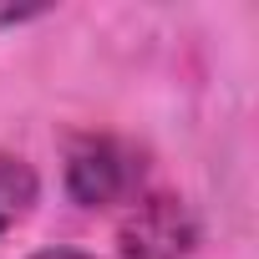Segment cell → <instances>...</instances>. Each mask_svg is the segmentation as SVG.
<instances>
[{
    "label": "cell",
    "mask_w": 259,
    "mask_h": 259,
    "mask_svg": "<svg viewBox=\"0 0 259 259\" xmlns=\"http://www.w3.org/2000/svg\"><path fill=\"white\" fill-rule=\"evenodd\" d=\"M138 178H143V163L138 153L117 143V138H76L66 148V193L71 203L81 208H107V203H122L138 193Z\"/></svg>",
    "instance_id": "1"
},
{
    "label": "cell",
    "mask_w": 259,
    "mask_h": 259,
    "mask_svg": "<svg viewBox=\"0 0 259 259\" xmlns=\"http://www.w3.org/2000/svg\"><path fill=\"white\" fill-rule=\"evenodd\" d=\"M188 249V224L183 208L168 198H153L138 208V219L127 224V254L133 259H178Z\"/></svg>",
    "instance_id": "2"
},
{
    "label": "cell",
    "mask_w": 259,
    "mask_h": 259,
    "mask_svg": "<svg viewBox=\"0 0 259 259\" xmlns=\"http://www.w3.org/2000/svg\"><path fill=\"white\" fill-rule=\"evenodd\" d=\"M41 193V178L26 158H11V153H0V239H6L36 203Z\"/></svg>",
    "instance_id": "3"
},
{
    "label": "cell",
    "mask_w": 259,
    "mask_h": 259,
    "mask_svg": "<svg viewBox=\"0 0 259 259\" xmlns=\"http://www.w3.org/2000/svg\"><path fill=\"white\" fill-rule=\"evenodd\" d=\"M46 6H16V0H0V31H11V26H26V21H41Z\"/></svg>",
    "instance_id": "4"
},
{
    "label": "cell",
    "mask_w": 259,
    "mask_h": 259,
    "mask_svg": "<svg viewBox=\"0 0 259 259\" xmlns=\"http://www.w3.org/2000/svg\"><path fill=\"white\" fill-rule=\"evenodd\" d=\"M31 259H97V254H87V249H41V254H31Z\"/></svg>",
    "instance_id": "5"
}]
</instances>
